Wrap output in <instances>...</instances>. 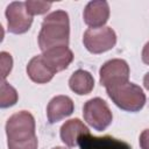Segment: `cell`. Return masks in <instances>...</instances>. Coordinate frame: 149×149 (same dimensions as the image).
Wrapping results in <instances>:
<instances>
[{
    "label": "cell",
    "instance_id": "cell-1",
    "mask_svg": "<svg viewBox=\"0 0 149 149\" xmlns=\"http://www.w3.org/2000/svg\"><path fill=\"white\" fill-rule=\"evenodd\" d=\"M8 149H37L35 119L28 111H20L9 116L6 122Z\"/></svg>",
    "mask_w": 149,
    "mask_h": 149
},
{
    "label": "cell",
    "instance_id": "cell-2",
    "mask_svg": "<svg viewBox=\"0 0 149 149\" xmlns=\"http://www.w3.org/2000/svg\"><path fill=\"white\" fill-rule=\"evenodd\" d=\"M38 47L47 51L56 47H68L70 40V21L65 10H55L48 14L38 33Z\"/></svg>",
    "mask_w": 149,
    "mask_h": 149
},
{
    "label": "cell",
    "instance_id": "cell-3",
    "mask_svg": "<svg viewBox=\"0 0 149 149\" xmlns=\"http://www.w3.org/2000/svg\"><path fill=\"white\" fill-rule=\"evenodd\" d=\"M109 99L121 109L127 112H139L146 104L143 90L130 81L106 88Z\"/></svg>",
    "mask_w": 149,
    "mask_h": 149
},
{
    "label": "cell",
    "instance_id": "cell-4",
    "mask_svg": "<svg viewBox=\"0 0 149 149\" xmlns=\"http://www.w3.org/2000/svg\"><path fill=\"white\" fill-rule=\"evenodd\" d=\"M84 120L95 130H105L113 121V114L107 102L97 97L87 100L83 107Z\"/></svg>",
    "mask_w": 149,
    "mask_h": 149
},
{
    "label": "cell",
    "instance_id": "cell-5",
    "mask_svg": "<svg viewBox=\"0 0 149 149\" xmlns=\"http://www.w3.org/2000/svg\"><path fill=\"white\" fill-rule=\"evenodd\" d=\"M84 47L91 54H102L113 49L116 44V34L111 27L88 28L83 37Z\"/></svg>",
    "mask_w": 149,
    "mask_h": 149
},
{
    "label": "cell",
    "instance_id": "cell-6",
    "mask_svg": "<svg viewBox=\"0 0 149 149\" xmlns=\"http://www.w3.org/2000/svg\"><path fill=\"white\" fill-rule=\"evenodd\" d=\"M129 65L125 59L113 58L101 65L99 70V80L105 88H108L127 83L129 79Z\"/></svg>",
    "mask_w": 149,
    "mask_h": 149
},
{
    "label": "cell",
    "instance_id": "cell-7",
    "mask_svg": "<svg viewBox=\"0 0 149 149\" xmlns=\"http://www.w3.org/2000/svg\"><path fill=\"white\" fill-rule=\"evenodd\" d=\"M7 19V29L12 34H23L29 30L33 23V15L29 14L26 2L13 1L5 12Z\"/></svg>",
    "mask_w": 149,
    "mask_h": 149
},
{
    "label": "cell",
    "instance_id": "cell-8",
    "mask_svg": "<svg viewBox=\"0 0 149 149\" xmlns=\"http://www.w3.org/2000/svg\"><path fill=\"white\" fill-rule=\"evenodd\" d=\"M84 22L90 28L105 27L109 17V5L105 0H93L90 1L83 13Z\"/></svg>",
    "mask_w": 149,
    "mask_h": 149
},
{
    "label": "cell",
    "instance_id": "cell-9",
    "mask_svg": "<svg viewBox=\"0 0 149 149\" xmlns=\"http://www.w3.org/2000/svg\"><path fill=\"white\" fill-rule=\"evenodd\" d=\"M41 55L45 65L54 73L65 70L73 61V52L69 47L51 48L47 51H43Z\"/></svg>",
    "mask_w": 149,
    "mask_h": 149
},
{
    "label": "cell",
    "instance_id": "cell-10",
    "mask_svg": "<svg viewBox=\"0 0 149 149\" xmlns=\"http://www.w3.org/2000/svg\"><path fill=\"white\" fill-rule=\"evenodd\" d=\"M74 111V104L68 95L54 97L47 106V116L50 123H56L62 119L71 115Z\"/></svg>",
    "mask_w": 149,
    "mask_h": 149
},
{
    "label": "cell",
    "instance_id": "cell-11",
    "mask_svg": "<svg viewBox=\"0 0 149 149\" xmlns=\"http://www.w3.org/2000/svg\"><path fill=\"white\" fill-rule=\"evenodd\" d=\"M86 134H90V130L79 119H71L65 121L62 125L59 132L62 142L66 144L69 148L78 146L79 139Z\"/></svg>",
    "mask_w": 149,
    "mask_h": 149
},
{
    "label": "cell",
    "instance_id": "cell-12",
    "mask_svg": "<svg viewBox=\"0 0 149 149\" xmlns=\"http://www.w3.org/2000/svg\"><path fill=\"white\" fill-rule=\"evenodd\" d=\"M78 144L81 149H132L127 143L111 136L94 137L90 134L83 135Z\"/></svg>",
    "mask_w": 149,
    "mask_h": 149
},
{
    "label": "cell",
    "instance_id": "cell-13",
    "mask_svg": "<svg viewBox=\"0 0 149 149\" xmlns=\"http://www.w3.org/2000/svg\"><path fill=\"white\" fill-rule=\"evenodd\" d=\"M27 74H28V77L34 83H37V84H47L55 76V73L43 62L42 55L34 56L28 62V65H27Z\"/></svg>",
    "mask_w": 149,
    "mask_h": 149
},
{
    "label": "cell",
    "instance_id": "cell-14",
    "mask_svg": "<svg viewBox=\"0 0 149 149\" xmlns=\"http://www.w3.org/2000/svg\"><path fill=\"white\" fill-rule=\"evenodd\" d=\"M69 86L72 92H74L78 95H85L91 93V91L94 87V78L92 74L83 69H79L74 71L70 79H69Z\"/></svg>",
    "mask_w": 149,
    "mask_h": 149
},
{
    "label": "cell",
    "instance_id": "cell-15",
    "mask_svg": "<svg viewBox=\"0 0 149 149\" xmlns=\"http://www.w3.org/2000/svg\"><path fill=\"white\" fill-rule=\"evenodd\" d=\"M1 93H0V107L1 108H7L16 104L19 95L16 90L8 84L6 80H1V86H0Z\"/></svg>",
    "mask_w": 149,
    "mask_h": 149
},
{
    "label": "cell",
    "instance_id": "cell-16",
    "mask_svg": "<svg viewBox=\"0 0 149 149\" xmlns=\"http://www.w3.org/2000/svg\"><path fill=\"white\" fill-rule=\"evenodd\" d=\"M26 2V7L29 12L30 15H41V14H45L50 7H51V2H47V1H36V0H28L24 1Z\"/></svg>",
    "mask_w": 149,
    "mask_h": 149
},
{
    "label": "cell",
    "instance_id": "cell-17",
    "mask_svg": "<svg viewBox=\"0 0 149 149\" xmlns=\"http://www.w3.org/2000/svg\"><path fill=\"white\" fill-rule=\"evenodd\" d=\"M1 56V80H5L6 77L9 74V72L12 71V66H13V58L10 56V54L2 51L0 54Z\"/></svg>",
    "mask_w": 149,
    "mask_h": 149
},
{
    "label": "cell",
    "instance_id": "cell-18",
    "mask_svg": "<svg viewBox=\"0 0 149 149\" xmlns=\"http://www.w3.org/2000/svg\"><path fill=\"white\" fill-rule=\"evenodd\" d=\"M139 142L141 149H149V129H144L141 133Z\"/></svg>",
    "mask_w": 149,
    "mask_h": 149
},
{
    "label": "cell",
    "instance_id": "cell-19",
    "mask_svg": "<svg viewBox=\"0 0 149 149\" xmlns=\"http://www.w3.org/2000/svg\"><path fill=\"white\" fill-rule=\"evenodd\" d=\"M142 62L147 65H149V41L144 44L142 49Z\"/></svg>",
    "mask_w": 149,
    "mask_h": 149
},
{
    "label": "cell",
    "instance_id": "cell-20",
    "mask_svg": "<svg viewBox=\"0 0 149 149\" xmlns=\"http://www.w3.org/2000/svg\"><path fill=\"white\" fill-rule=\"evenodd\" d=\"M143 85H144V87L149 91V72H147V73L144 74V77H143Z\"/></svg>",
    "mask_w": 149,
    "mask_h": 149
},
{
    "label": "cell",
    "instance_id": "cell-21",
    "mask_svg": "<svg viewBox=\"0 0 149 149\" xmlns=\"http://www.w3.org/2000/svg\"><path fill=\"white\" fill-rule=\"evenodd\" d=\"M52 149H69V148H65V147H55Z\"/></svg>",
    "mask_w": 149,
    "mask_h": 149
}]
</instances>
